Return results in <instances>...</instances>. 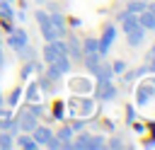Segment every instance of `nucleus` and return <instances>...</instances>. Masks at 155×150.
Returning <instances> with one entry per match:
<instances>
[{"mask_svg":"<svg viewBox=\"0 0 155 150\" xmlns=\"http://www.w3.org/2000/svg\"><path fill=\"white\" fill-rule=\"evenodd\" d=\"M15 119H17V123H19V131H24V133H31V131L36 128V123H39V116H34V114L29 111V106H22Z\"/></svg>","mask_w":155,"mask_h":150,"instance_id":"39448f33","label":"nucleus"},{"mask_svg":"<svg viewBox=\"0 0 155 150\" xmlns=\"http://www.w3.org/2000/svg\"><path fill=\"white\" fill-rule=\"evenodd\" d=\"M104 143H107L104 135H92V133L73 135V150H102Z\"/></svg>","mask_w":155,"mask_h":150,"instance_id":"f03ea898","label":"nucleus"},{"mask_svg":"<svg viewBox=\"0 0 155 150\" xmlns=\"http://www.w3.org/2000/svg\"><path fill=\"white\" fill-rule=\"evenodd\" d=\"M53 135H56V138H58L61 143H65V140H73L75 131H73L70 126H61V128H58V133H53Z\"/></svg>","mask_w":155,"mask_h":150,"instance_id":"b1692460","label":"nucleus"},{"mask_svg":"<svg viewBox=\"0 0 155 150\" xmlns=\"http://www.w3.org/2000/svg\"><path fill=\"white\" fill-rule=\"evenodd\" d=\"M5 104V97H2V90H0V106Z\"/></svg>","mask_w":155,"mask_h":150,"instance_id":"37998d69","label":"nucleus"},{"mask_svg":"<svg viewBox=\"0 0 155 150\" xmlns=\"http://www.w3.org/2000/svg\"><path fill=\"white\" fill-rule=\"evenodd\" d=\"M46 77H48V80H53V82H58V80L63 77V73H61V70H56V68L48 63V68H46Z\"/></svg>","mask_w":155,"mask_h":150,"instance_id":"c756f323","label":"nucleus"},{"mask_svg":"<svg viewBox=\"0 0 155 150\" xmlns=\"http://www.w3.org/2000/svg\"><path fill=\"white\" fill-rule=\"evenodd\" d=\"M150 53H155V46H153V51H150Z\"/></svg>","mask_w":155,"mask_h":150,"instance_id":"a18cd8bd","label":"nucleus"},{"mask_svg":"<svg viewBox=\"0 0 155 150\" xmlns=\"http://www.w3.org/2000/svg\"><path fill=\"white\" fill-rule=\"evenodd\" d=\"M126 68H128L126 60H114V63H111V73H114V75H121Z\"/></svg>","mask_w":155,"mask_h":150,"instance_id":"7c9ffc66","label":"nucleus"},{"mask_svg":"<svg viewBox=\"0 0 155 150\" xmlns=\"http://www.w3.org/2000/svg\"><path fill=\"white\" fill-rule=\"evenodd\" d=\"M68 22H70V27H73V29H80V24H82V19H80V17H73V19H68Z\"/></svg>","mask_w":155,"mask_h":150,"instance_id":"e433bc0d","label":"nucleus"},{"mask_svg":"<svg viewBox=\"0 0 155 150\" xmlns=\"http://www.w3.org/2000/svg\"><path fill=\"white\" fill-rule=\"evenodd\" d=\"M53 121H65V119H63V104H61V102L53 104Z\"/></svg>","mask_w":155,"mask_h":150,"instance_id":"473e14b6","label":"nucleus"},{"mask_svg":"<svg viewBox=\"0 0 155 150\" xmlns=\"http://www.w3.org/2000/svg\"><path fill=\"white\" fill-rule=\"evenodd\" d=\"M36 85H39V90H41V92H46V94L56 92V82H53V80H48L46 75H39V77H36Z\"/></svg>","mask_w":155,"mask_h":150,"instance_id":"5701e85b","label":"nucleus"},{"mask_svg":"<svg viewBox=\"0 0 155 150\" xmlns=\"http://www.w3.org/2000/svg\"><path fill=\"white\" fill-rule=\"evenodd\" d=\"M116 22L121 24V29H124V31H131V29H136V27H138V15H133V12L124 10V12H119V15H116Z\"/></svg>","mask_w":155,"mask_h":150,"instance_id":"6e6552de","label":"nucleus"},{"mask_svg":"<svg viewBox=\"0 0 155 150\" xmlns=\"http://www.w3.org/2000/svg\"><path fill=\"white\" fill-rule=\"evenodd\" d=\"M150 58H153V60L148 63V70H150V73H155V53H150Z\"/></svg>","mask_w":155,"mask_h":150,"instance_id":"58836bf2","label":"nucleus"},{"mask_svg":"<svg viewBox=\"0 0 155 150\" xmlns=\"http://www.w3.org/2000/svg\"><path fill=\"white\" fill-rule=\"evenodd\" d=\"M22 87H15L12 90V94H10V99H7V104H10V109H17L19 106V99H22Z\"/></svg>","mask_w":155,"mask_h":150,"instance_id":"cd10ccee","label":"nucleus"},{"mask_svg":"<svg viewBox=\"0 0 155 150\" xmlns=\"http://www.w3.org/2000/svg\"><path fill=\"white\" fill-rule=\"evenodd\" d=\"M15 53L19 56V60H31V58H34V48H31L29 44H27L24 48H19V51H15Z\"/></svg>","mask_w":155,"mask_h":150,"instance_id":"c85d7f7f","label":"nucleus"},{"mask_svg":"<svg viewBox=\"0 0 155 150\" xmlns=\"http://www.w3.org/2000/svg\"><path fill=\"white\" fill-rule=\"evenodd\" d=\"M148 10H150V12L155 15V2H148Z\"/></svg>","mask_w":155,"mask_h":150,"instance_id":"a19ab883","label":"nucleus"},{"mask_svg":"<svg viewBox=\"0 0 155 150\" xmlns=\"http://www.w3.org/2000/svg\"><path fill=\"white\" fill-rule=\"evenodd\" d=\"M70 90H73V92H80V94H87V92L92 90V82H90L87 77H73V80H70Z\"/></svg>","mask_w":155,"mask_h":150,"instance_id":"dca6fc26","label":"nucleus"},{"mask_svg":"<svg viewBox=\"0 0 155 150\" xmlns=\"http://www.w3.org/2000/svg\"><path fill=\"white\" fill-rule=\"evenodd\" d=\"M116 34H119V29H116L114 24H107V27H104V31H102V36H99V53H102V56L109 53V48H111L114 41H116Z\"/></svg>","mask_w":155,"mask_h":150,"instance_id":"423d86ee","label":"nucleus"},{"mask_svg":"<svg viewBox=\"0 0 155 150\" xmlns=\"http://www.w3.org/2000/svg\"><path fill=\"white\" fill-rule=\"evenodd\" d=\"M153 97H155V85H153V82H145V85H140V87L136 90V104H138V106H145Z\"/></svg>","mask_w":155,"mask_h":150,"instance_id":"0eeeda50","label":"nucleus"},{"mask_svg":"<svg viewBox=\"0 0 155 150\" xmlns=\"http://www.w3.org/2000/svg\"><path fill=\"white\" fill-rule=\"evenodd\" d=\"M22 97H27V102H39L41 90H39L36 80H31V82H29V87H27V92H22Z\"/></svg>","mask_w":155,"mask_h":150,"instance_id":"412c9836","label":"nucleus"},{"mask_svg":"<svg viewBox=\"0 0 155 150\" xmlns=\"http://www.w3.org/2000/svg\"><path fill=\"white\" fill-rule=\"evenodd\" d=\"M104 148H111V150H116V148H124V140L116 135V138H111L109 143H104Z\"/></svg>","mask_w":155,"mask_h":150,"instance_id":"72a5a7b5","label":"nucleus"},{"mask_svg":"<svg viewBox=\"0 0 155 150\" xmlns=\"http://www.w3.org/2000/svg\"><path fill=\"white\" fill-rule=\"evenodd\" d=\"M65 53L70 60H82V46L78 41V36H68L65 39Z\"/></svg>","mask_w":155,"mask_h":150,"instance_id":"1a4fd4ad","label":"nucleus"},{"mask_svg":"<svg viewBox=\"0 0 155 150\" xmlns=\"http://www.w3.org/2000/svg\"><path fill=\"white\" fill-rule=\"evenodd\" d=\"M92 92H94L97 102H114L119 94V90L111 80H97V85H92Z\"/></svg>","mask_w":155,"mask_h":150,"instance_id":"7ed1b4c3","label":"nucleus"},{"mask_svg":"<svg viewBox=\"0 0 155 150\" xmlns=\"http://www.w3.org/2000/svg\"><path fill=\"white\" fill-rule=\"evenodd\" d=\"M133 128H136V133H145V126H143V123H136V121H133Z\"/></svg>","mask_w":155,"mask_h":150,"instance_id":"4c0bfd02","label":"nucleus"},{"mask_svg":"<svg viewBox=\"0 0 155 150\" xmlns=\"http://www.w3.org/2000/svg\"><path fill=\"white\" fill-rule=\"evenodd\" d=\"M2 60H5V56H2V41H0V65H2Z\"/></svg>","mask_w":155,"mask_h":150,"instance_id":"79ce46f5","label":"nucleus"},{"mask_svg":"<svg viewBox=\"0 0 155 150\" xmlns=\"http://www.w3.org/2000/svg\"><path fill=\"white\" fill-rule=\"evenodd\" d=\"M126 39H128V46L131 48H138L143 41H145V29L138 24L136 29H131V31H126Z\"/></svg>","mask_w":155,"mask_h":150,"instance_id":"9b49d317","label":"nucleus"},{"mask_svg":"<svg viewBox=\"0 0 155 150\" xmlns=\"http://www.w3.org/2000/svg\"><path fill=\"white\" fill-rule=\"evenodd\" d=\"M36 24L41 29V36L44 41H56V39H63V34L53 27L51 17H48V10H36Z\"/></svg>","mask_w":155,"mask_h":150,"instance_id":"f257e3e1","label":"nucleus"},{"mask_svg":"<svg viewBox=\"0 0 155 150\" xmlns=\"http://www.w3.org/2000/svg\"><path fill=\"white\" fill-rule=\"evenodd\" d=\"M0 148H2V150L15 148V135H10L7 131H0Z\"/></svg>","mask_w":155,"mask_h":150,"instance_id":"bb28decb","label":"nucleus"},{"mask_svg":"<svg viewBox=\"0 0 155 150\" xmlns=\"http://www.w3.org/2000/svg\"><path fill=\"white\" fill-rule=\"evenodd\" d=\"M2 2H15V0H2Z\"/></svg>","mask_w":155,"mask_h":150,"instance_id":"c03bdc74","label":"nucleus"},{"mask_svg":"<svg viewBox=\"0 0 155 150\" xmlns=\"http://www.w3.org/2000/svg\"><path fill=\"white\" fill-rule=\"evenodd\" d=\"M15 145H19V148H24V150H36V148H39L36 140L31 138V133H24V131H19V133L15 135Z\"/></svg>","mask_w":155,"mask_h":150,"instance_id":"f8f14e48","label":"nucleus"},{"mask_svg":"<svg viewBox=\"0 0 155 150\" xmlns=\"http://www.w3.org/2000/svg\"><path fill=\"white\" fill-rule=\"evenodd\" d=\"M126 121H128V123H133V121H136V111H133V106H131V104L126 106Z\"/></svg>","mask_w":155,"mask_h":150,"instance_id":"c9c22d12","label":"nucleus"},{"mask_svg":"<svg viewBox=\"0 0 155 150\" xmlns=\"http://www.w3.org/2000/svg\"><path fill=\"white\" fill-rule=\"evenodd\" d=\"M46 7H48V12H53V10H58V5H56V2H46Z\"/></svg>","mask_w":155,"mask_h":150,"instance_id":"ea45409f","label":"nucleus"},{"mask_svg":"<svg viewBox=\"0 0 155 150\" xmlns=\"http://www.w3.org/2000/svg\"><path fill=\"white\" fill-rule=\"evenodd\" d=\"M48 17H51L53 27L65 36V34H68V19H65V15H63V12H58V10H53V12H48Z\"/></svg>","mask_w":155,"mask_h":150,"instance_id":"ddd939ff","label":"nucleus"},{"mask_svg":"<svg viewBox=\"0 0 155 150\" xmlns=\"http://www.w3.org/2000/svg\"><path fill=\"white\" fill-rule=\"evenodd\" d=\"M51 135H53V131H51L48 126H39V123H36V128L31 131V138L36 140V145H44V143H46Z\"/></svg>","mask_w":155,"mask_h":150,"instance_id":"2eb2a0df","label":"nucleus"},{"mask_svg":"<svg viewBox=\"0 0 155 150\" xmlns=\"http://www.w3.org/2000/svg\"><path fill=\"white\" fill-rule=\"evenodd\" d=\"M85 123H87V121H85V116H80V119H75V121L70 123V128H73V131H82V128H85Z\"/></svg>","mask_w":155,"mask_h":150,"instance_id":"f704fd0d","label":"nucleus"},{"mask_svg":"<svg viewBox=\"0 0 155 150\" xmlns=\"http://www.w3.org/2000/svg\"><path fill=\"white\" fill-rule=\"evenodd\" d=\"M58 53H61V51H58V48H56L51 41H46V46L41 48V56H44V63H46V65H48V63H53Z\"/></svg>","mask_w":155,"mask_h":150,"instance_id":"6ab92c4d","label":"nucleus"},{"mask_svg":"<svg viewBox=\"0 0 155 150\" xmlns=\"http://www.w3.org/2000/svg\"><path fill=\"white\" fill-rule=\"evenodd\" d=\"M29 111H31L34 116H44V114H46V109H44L39 102H29Z\"/></svg>","mask_w":155,"mask_h":150,"instance_id":"2f4dec72","label":"nucleus"},{"mask_svg":"<svg viewBox=\"0 0 155 150\" xmlns=\"http://www.w3.org/2000/svg\"><path fill=\"white\" fill-rule=\"evenodd\" d=\"M51 65H53L56 70H61L63 75H65V73H70V58H68V53H58V56H56V60H53Z\"/></svg>","mask_w":155,"mask_h":150,"instance_id":"a211bd4d","label":"nucleus"},{"mask_svg":"<svg viewBox=\"0 0 155 150\" xmlns=\"http://www.w3.org/2000/svg\"><path fill=\"white\" fill-rule=\"evenodd\" d=\"M80 46H82V56H85V53H97V51H99V39L90 36V39L80 41Z\"/></svg>","mask_w":155,"mask_h":150,"instance_id":"4be33fe9","label":"nucleus"},{"mask_svg":"<svg viewBox=\"0 0 155 150\" xmlns=\"http://www.w3.org/2000/svg\"><path fill=\"white\" fill-rule=\"evenodd\" d=\"M27 44H29V34H27V29H22V27H12V29L7 31V46H10L12 51L24 48Z\"/></svg>","mask_w":155,"mask_h":150,"instance_id":"20e7f679","label":"nucleus"},{"mask_svg":"<svg viewBox=\"0 0 155 150\" xmlns=\"http://www.w3.org/2000/svg\"><path fill=\"white\" fill-rule=\"evenodd\" d=\"M94 109V99L90 97H80V104H78V116H90Z\"/></svg>","mask_w":155,"mask_h":150,"instance_id":"aec40b11","label":"nucleus"},{"mask_svg":"<svg viewBox=\"0 0 155 150\" xmlns=\"http://www.w3.org/2000/svg\"><path fill=\"white\" fill-rule=\"evenodd\" d=\"M0 17H2V19H7V22H12V19H15L12 2H2V0H0Z\"/></svg>","mask_w":155,"mask_h":150,"instance_id":"393cba45","label":"nucleus"},{"mask_svg":"<svg viewBox=\"0 0 155 150\" xmlns=\"http://www.w3.org/2000/svg\"><path fill=\"white\" fill-rule=\"evenodd\" d=\"M90 73H92L97 80H111V75H114V73H111V63H107L104 58H102V60H99Z\"/></svg>","mask_w":155,"mask_h":150,"instance_id":"9d476101","label":"nucleus"},{"mask_svg":"<svg viewBox=\"0 0 155 150\" xmlns=\"http://www.w3.org/2000/svg\"><path fill=\"white\" fill-rule=\"evenodd\" d=\"M138 24H140L145 31H155V15L145 7L143 12H138Z\"/></svg>","mask_w":155,"mask_h":150,"instance_id":"4468645a","label":"nucleus"},{"mask_svg":"<svg viewBox=\"0 0 155 150\" xmlns=\"http://www.w3.org/2000/svg\"><path fill=\"white\" fill-rule=\"evenodd\" d=\"M145 7H148V2H145V0H131V2H126V10H128V12H133V15L143 12Z\"/></svg>","mask_w":155,"mask_h":150,"instance_id":"a878e982","label":"nucleus"},{"mask_svg":"<svg viewBox=\"0 0 155 150\" xmlns=\"http://www.w3.org/2000/svg\"><path fill=\"white\" fill-rule=\"evenodd\" d=\"M0 131H7L10 135H17V133H19V123H17V119H15L12 114H7V116L0 121Z\"/></svg>","mask_w":155,"mask_h":150,"instance_id":"f3484780","label":"nucleus"}]
</instances>
